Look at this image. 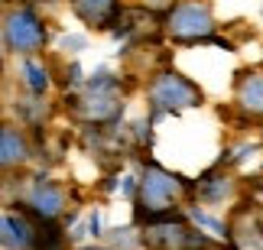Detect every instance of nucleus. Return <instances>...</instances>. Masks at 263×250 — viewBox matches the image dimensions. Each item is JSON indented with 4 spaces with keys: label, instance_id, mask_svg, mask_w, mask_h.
<instances>
[{
    "label": "nucleus",
    "instance_id": "obj_1",
    "mask_svg": "<svg viewBox=\"0 0 263 250\" xmlns=\"http://www.w3.org/2000/svg\"><path fill=\"white\" fill-rule=\"evenodd\" d=\"M149 101H153L159 111H173V107H195L201 101V91L192 82H185L182 75H159L149 85Z\"/></svg>",
    "mask_w": 263,
    "mask_h": 250
},
{
    "label": "nucleus",
    "instance_id": "obj_2",
    "mask_svg": "<svg viewBox=\"0 0 263 250\" xmlns=\"http://www.w3.org/2000/svg\"><path fill=\"white\" fill-rule=\"evenodd\" d=\"M7 46L13 49V52H36L39 46L46 43V29H43V20H39L33 10H13V13L7 16Z\"/></svg>",
    "mask_w": 263,
    "mask_h": 250
},
{
    "label": "nucleus",
    "instance_id": "obj_3",
    "mask_svg": "<svg viewBox=\"0 0 263 250\" xmlns=\"http://www.w3.org/2000/svg\"><path fill=\"white\" fill-rule=\"evenodd\" d=\"M169 33L176 39H205L211 33V10L208 4L185 0L169 13Z\"/></svg>",
    "mask_w": 263,
    "mask_h": 250
},
{
    "label": "nucleus",
    "instance_id": "obj_4",
    "mask_svg": "<svg viewBox=\"0 0 263 250\" xmlns=\"http://www.w3.org/2000/svg\"><path fill=\"white\" fill-rule=\"evenodd\" d=\"M179 195V182L169 172H163L159 166H149L143 172V182H140V198L149 211H166L173 205V198Z\"/></svg>",
    "mask_w": 263,
    "mask_h": 250
},
{
    "label": "nucleus",
    "instance_id": "obj_5",
    "mask_svg": "<svg viewBox=\"0 0 263 250\" xmlns=\"http://www.w3.org/2000/svg\"><path fill=\"white\" fill-rule=\"evenodd\" d=\"M72 7H75V13L91 26H104V23H110V16L117 13L114 0H72Z\"/></svg>",
    "mask_w": 263,
    "mask_h": 250
},
{
    "label": "nucleus",
    "instance_id": "obj_6",
    "mask_svg": "<svg viewBox=\"0 0 263 250\" xmlns=\"http://www.w3.org/2000/svg\"><path fill=\"white\" fill-rule=\"evenodd\" d=\"M0 231H4V247L7 250H26L33 244V231L23 218H13V215H4L0 221Z\"/></svg>",
    "mask_w": 263,
    "mask_h": 250
},
{
    "label": "nucleus",
    "instance_id": "obj_7",
    "mask_svg": "<svg viewBox=\"0 0 263 250\" xmlns=\"http://www.w3.org/2000/svg\"><path fill=\"white\" fill-rule=\"evenodd\" d=\"M33 208L43 218H55L62 211V192H59L55 185H49V182H39L33 188Z\"/></svg>",
    "mask_w": 263,
    "mask_h": 250
},
{
    "label": "nucleus",
    "instance_id": "obj_8",
    "mask_svg": "<svg viewBox=\"0 0 263 250\" xmlns=\"http://www.w3.org/2000/svg\"><path fill=\"white\" fill-rule=\"evenodd\" d=\"M23 159H26L23 137H20L13 127H4V133H0V163L13 166V163H23Z\"/></svg>",
    "mask_w": 263,
    "mask_h": 250
},
{
    "label": "nucleus",
    "instance_id": "obj_9",
    "mask_svg": "<svg viewBox=\"0 0 263 250\" xmlns=\"http://www.w3.org/2000/svg\"><path fill=\"white\" fill-rule=\"evenodd\" d=\"M237 101H240V107H244V111L263 114V75L244 78V85H240V91H237Z\"/></svg>",
    "mask_w": 263,
    "mask_h": 250
},
{
    "label": "nucleus",
    "instance_id": "obj_10",
    "mask_svg": "<svg viewBox=\"0 0 263 250\" xmlns=\"http://www.w3.org/2000/svg\"><path fill=\"white\" fill-rule=\"evenodd\" d=\"M23 78H26V88H29L33 94H43L46 88H49L46 68L39 65V62H33V59H26V62H23Z\"/></svg>",
    "mask_w": 263,
    "mask_h": 250
},
{
    "label": "nucleus",
    "instance_id": "obj_11",
    "mask_svg": "<svg viewBox=\"0 0 263 250\" xmlns=\"http://www.w3.org/2000/svg\"><path fill=\"white\" fill-rule=\"evenodd\" d=\"M198 192H201L205 202H218V198H224L231 192V185H228V179H205Z\"/></svg>",
    "mask_w": 263,
    "mask_h": 250
},
{
    "label": "nucleus",
    "instance_id": "obj_12",
    "mask_svg": "<svg viewBox=\"0 0 263 250\" xmlns=\"http://www.w3.org/2000/svg\"><path fill=\"white\" fill-rule=\"evenodd\" d=\"M192 218H195V221H198V224H205V227H211V231H218V234H224V224H218V221H215V218H208V215H201V211H195V215H192Z\"/></svg>",
    "mask_w": 263,
    "mask_h": 250
},
{
    "label": "nucleus",
    "instance_id": "obj_13",
    "mask_svg": "<svg viewBox=\"0 0 263 250\" xmlns=\"http://www.w3.org/2000/svg\"><path fill=\"white\" fill-rule=\"evenodd\" d=\"M82 250H107V247H82Z\"/></svg>",
    "mask_w": 263,
    "mask_h": 250
}]
</instances>
